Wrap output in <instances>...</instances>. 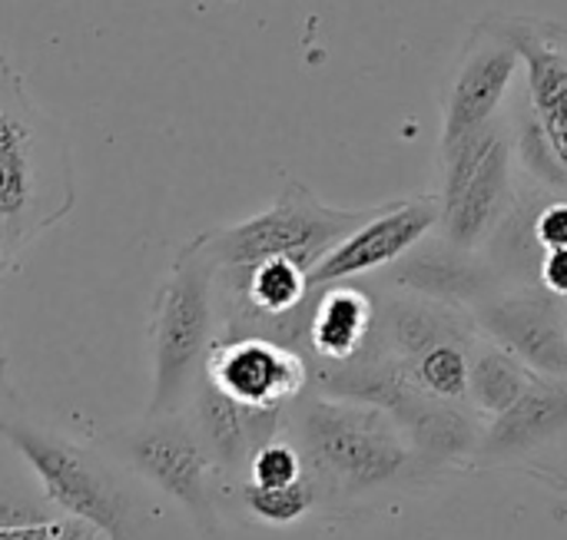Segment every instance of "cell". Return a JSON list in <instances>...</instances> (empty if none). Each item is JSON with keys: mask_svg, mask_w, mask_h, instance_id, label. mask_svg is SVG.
<instances>
[{"mask_svg": "<svg viewBox=\"0 0 567 540\" xmlns=\"http://www.w3.org/2000/svg\"><path fill=\"white\" fill-rule=\"evenodd\" d=\"M33 468L50 505L103 540H163L169 525L166 498L126 468L103 445L73 442L23 408L0 432Z\"/></svg>", "mask_w": 567, "mask_h": 540, "instance_id": "7a4b0ae2", "label": "cell"}, {"mask_svg": "<svg viewBox=\"0 0 567 540\" xmlns=\"http://www.w3.org/2000/svg\"><path fill=\"white\" fill-rule=\"evenodd\" d=\"M518 53L528 60V80L538 129L567 173V50L538 33H518Z\"/></svg>", "mask_w": 567, "mask_h": 540, "instance_id": "5bb4252c", "label": "cell"}, {"mask_svg": "<svg viewBox=\"0 0 567 540\" xmlns=\"http://www.w3.org/2000/svg\"><path fill=\"white\" fill-rule=\"evenodd\" d=\"M395 285H402V292L432 299V302H445V305H482L492 292L485 285V276L478 269H472L468 262H462V252L445 246L442 252H425L415 256L409 262L399 266L395 272Z\"/></svg>", "mask_w": 567, "mask_h": 540, "instance_id": "9a60e30c", "label": "cell"}, {"mask_svg": "<svg viewBox=\"0 0 567 540\" xmlns=\"http://www.w3.org/2000/svg\"><path fill=\"white\" fill-rule=\"evenodd\" d=\"M206 378L243 408L279 412L309 392V362L302 352L269 339H216Z\"/></svg>", "mask_w": 567, "mask_h": 540, "instance_id": "52a82bcc", "label": "cell"}, {"mask_svg": "<svg viewBox=\"0 0 567 540\" xmlns=\"http://www.w3.org/2000/svg\"><path fill=\"white\" fill-rule=\"evenodd\" d=\"M96 534L90 528H83L80 521L60 518L50 525H37V528H13V531H0V540H93Z\"/></svg>", "mask_w": 567, "mask_h": 540, "instance_id": "44dd1931", "label": "cell"}, {"mask_svg": "<svg viewBox=\"0 0 567 540\" xmlns=\"http://www.w3.org/2000/svg\"><path fill=\"white\" fill-rule=\"evenodd\" d=\"M375 322L379 309L362 289L349 282L316 289L306 329V359L326 365H349L365 359L375 349Z\"/></svg>", "mask_w": 567, "mask_h": 540, "instance_id": "4fadbf2b", "label": "cell"}, {"mask_svg": "<svg viewBox=\"0 0 567 540\" xmlns=\"http://www.w3.org/2000/svg\"><path fill=\"white\" fill-rule=\"evenodd\" d=\"M518 60H522V53H518L515 40L488 37V40H475L468 46V53L458 66L455 86L449 93L442 146H452V143L492 126V120L515 80Z\"/></svg>", "mask_w": 567, "mask_h": 540, "instance_id": "7c38bea8", "label": "cell"}, {"mask_svg": "<svg viewBox=\"0 0 567 540\" xmlns=\"http://www.w3.org/2000/svg\"><path fill=\"white\" fill-rule=\"evenodd\" d=\"M60 518L63 515L43 495L33 468L0 435V531L37 528V525H50Z\"/></svg>", "mask_w": 567, "mask_h": 540, "instance_id": "e0dca14e", "label": "cell"}, {"mask_svg": "<svg viewBox=\"0 0 567 540\" xmlns=\"http://www.w3.org/2000/svg\"><path fill=\"white\" fill-rule=\"evenodd\" d=\"M23 405H20V398H17V392L10 388V378H7V362H3V345H0V432H3V425L20 412Z\"/></svg>", "mask_w": 567, "mask_h": 540, "instance_id": "603a6c76", "label": "cell"}, {"mask_svg": "<svg viewBox=\"0 0 567 540\" xmlns=\"http://www.w3.org/2000/svg\"><path fill=\"white\" fill-rule=\"evenodd\" d=\"M216 262L203 236L186 242L173 259L166 279L153 295L150 315V362L153 388L146 402L150 418L183 415L196 385L206 375V359L219 339Z\"/></svg>", "mask_w": 567, "mask_h": 540, "instance_id": "3957f363", "label": "cell"}, {"mask_svg": "<svg viewBox=\"0 0 567 540\" xmlns=\"http://www.w3.org/2000/svg\"><path fill=\"white\" fill-rule=\"evenodd\" d=\"M439 216H442L439 199H429V196L389 206L385 212H372L349 239H342L309 272V285L326 289V285L349 282L365 272L395 266L439 226Z\"/></svg>", "mask_w": 567, "mask_h": 540, "instance_id": "9c48e42d", "label": "cell"}, {"mask_svg": "<svg viewBox=\"0 0 567 540\" xmlns=\"http://www.w3.org/2000/svg\"><path fill=\"white\" fill-rule=\"evenodd\" d=\"M186 415L216 468L219 481H246L252 455L286 432V408L279 412H252L226 398L206 375L196 385Z\"/></svg>", "mask_w": 567, "mask_h": 540, "instance_id": "30bf717a", "label": "cell"}, {"mask_svg": "<svg viewBox=\"0 0 567 540\" xmlns=\"http://www.w3.org/2000/svg\"><path fill=\"white\" fill-rule=\"evenodd\" d=\"M532 232L535 246L542 249V259L551 249H567V202H548L545 209H538Z\"/></svg>", "mask_w": 567, "mask_h": 540, "instance_id": "ffe728a7", "label": "cell"}, {"mask_svg": "<svg viewBox=\"0 0 567 540\" xmlns=\"http://www.w3.org/2000/svg\"><path fill=\"white\" fill-rule=\"evenodd\" d=\"M246 481L256 485V488H289V485H299L306 481V465H302V455L299 448L286 438V432L272 442H266L252 461H249V471H246Z\"/></svg>", "mask_w": 567, "mask_h": 540, "instance_id": "d6986e66", "label": "cell"}, {"mask_svg": "<svg viewBox=\"0 0 567 540\" xmlns=\"http://www.w3.org/2000/svg\"><path fill=\"white\" fill-rule=\"evenodd\" d=\"M567 445V378H542L528 385L512 412L488 422L475 458L492 465L535 461Z\"/></svg>", "mask_w": 567, "mask_h": 540, "instance_id": "8fae6325", "label": "cell"}, {"mask_svg": "<svg viewBox=\"0 0 567 540\" xmlns=\"http://www.w3.org/2000/svg\"><path fill=\"white\" fill-rule=\"evenodd\" d=\"M286 438L302 455L316 501L326 505L372 501L432 471L392 415L312 388L286 408Z\"/></svg>", "mask_w": 567, "mask_h": 540, "instance_id": "6da1fadb", "label": "cell"}, {"mask_svg": "<svg viewBox=\"0 0 567 540\" xmlns=\"http://www.w3.org/2000/svg\"><path fill=\"white\" fill-rule=\"evenodd\" d=\"M538 285L555 299H567V249L545 252L542 269H538Z\"/></svg>", "mask_w": 567, "mask_h": 540, "instance_id": "7402d4cb", "label": "cell"}, {"mask_svg": "<svg viewBox=\"0 0 567 540\" xmlns=\"http://www.w3.org/2000/svg\"><path fill=\"white\" fill-rule=\"evenodd\" d=\"M535 382V372L522 365L512 352L488 342L485 335L472 349L468 365V405L475 415L495 422L518 405V398Z\"/></svg>", "mask_w": 567, "mask_h": 540, "instance_id": "2e32d148", "label": "cell"}, {"mask_svg": "<svg viewBox=\"0 0 567 540\" xmlns=\"http://www.w3.org/2000/svg\"><path fill=\"white\" fill-rule=\"evenodd\" d=\"M369 216V209H332L319 202L302 183H286L276 206L236 226L203 232V242L216 269H246L262 259H292L312 272Z\"/></svg>", "mask_w": 567, "mask_h": 540, "instance_id": "5b68a950", "label": "cell"}, {"mask_svg": "<svg viewBox=\"0 0 567 540\" xmlns=\"http://www.w3.org/2000/svg\"><path fill=\"white\" fill-rule=\"evenodd\" d=\"M445 153V189L439 199V226L445 246L458 252L478 249L508 219L512 209V143L492 123Z\"/></svg>", "mask_w": 567, "mask_h": 540, "instance_id": "8992f818", "label": "cell"}, {"mask_svg": "<svg viewBox=\"0 0 567 540\" xmlns=\"http://www.w3.org/2000/svg\"><path fill=\"white\" fill-rule=\"evenodd\" d=\"M110 455L133 468L166 501L186 511L199 540H226L216 505V468L189 422V415H143L133 425L113 428L96 438Z\"/></svg>", "mask_w": 567, "mask_h": 540, "instance_id": "277c9868", "label": "cell"}, {"mask_svg": "<svg viewBox=\"0 0 567 540\" xmlns=\"http://www.w3.org/2000/svg\"><path fill=\"white\" fill-rule=\"evenodd\" d=\"M239 495H243V508L262 525H292L319 505L309 478L289 488H256L249 481H239Z\"/></svg>", "mask_w": 567, "mask_h": 540, "instance_id": "ac0fdd59", "label": "cell"}, {"mask_svg": "<svg viewBox=\"0 0 567 540\" xmlns=\"http://www.w3.org/2000/svg\"><path fill=\"white\" fill-rule=\"evenodd\" d=\"M478 332L542 378H567V312L545 289H515L475 305Z\"/></svg>", "mask_w": 567, "mask_h": 540, "instance_id": "ba28073f", "label": "cell"}]
</instances>
